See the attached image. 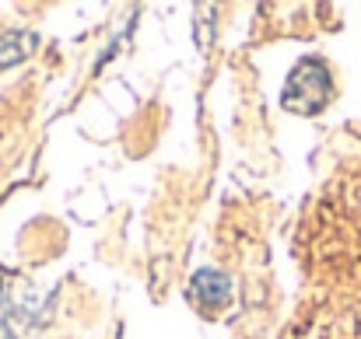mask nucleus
Masks as SVG:
<instances>
[{
	"label": "nucleus",
	"mask_w": 361,
	"mask_h": 339,
	"mask_svg": "<svg viewBox=\"0 0 361 339\" xmlns=\"http://www.w3.org/2000/svg\"><path fill=\"white\" fill-rule=\"evenodd\" d=\"M193 290L197 294H204V301H221L225 294H228V280L225 276H218V273H200L197 276V283H193Z\"/></svg>",
	"instance_id": "obj_1"
}]
</instances>
